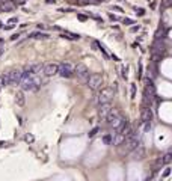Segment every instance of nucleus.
<instances>
[{
    "label": "nucleus",
    "mask_w": 172,
    "mask_h": 181,
    "mask_svg": "<svg viewBox=\"0 0 172 181\" xmlns=\"http://www.w3.org/2000/svg\"><path fill=\"white\" fill-rule=\"evenodd\" d=\"M41 83L42 82L38 75H29V74H26L23 71V77H21L18 85L21 86V89L24 92V90H38L41 88Z\"/></svg>",
    "instance_id": "obj_1"
},
{
    "label": "nucleus",
    "mask_w": 172,
    "mask_h": 181,
    "mask_svg": "<svg viewBox=\"0 0 172 181\" xmlns=\"http://www.w3.org/2000/svg\"><path fill=\"white\" fill-rule=\"evenodd\" d=\"M107 124H109V127L112 128V130H115V131H118L121 127H122V124L127 121L124 116H122V113H121L118 109H112V112H110V115L107 116Z\"/></svg>",
    "instance_id": "obj_2"
},
{
    "label": "nucleus",
    "mask_w": 172,
    "mask_h": 181,
    "mask_svg": "<svg viewBox=\"0 0 172 181\" xmlns=\"http://www.w3.org/2000/svg\"><path fill=\"white\" fill-rule=\"evenodd\" d=\"M113 97H115V90L112 89V88H103V89H100L98 95H97V103L98 104L112 103Z\"/></svg>",
    "instance_id": "obj_3"
},
{
    "label": "nucleus",
    "mask_w": 172,
    "mask_h": 181,
    "mask_svg": "<svg viewBox=\"0 0 172 181\" xmlns=\"http://www.w3.org/2000/svg\"><path fill=\"white\" fill-rule=\"evenodd\" d=\"M74 75L77 77V80H79L80 83H86L88 79H89V75H91V72H89V70H88L86 65L79 64V65L74 67Z\"/></svg>",
    "instance_id": "obj_4"
},
{
    "label": "nucleus",
    "mask_w": 172,
    "mask_h": 181,
    "mask_svg": "<svg viewBox=\"0 0 172 181\" xmlns=\"http://www.w3.org/2000/svg\"><path fill=\"white\" fill-rule=\"evenodd\" d=\"M86 85H88L89 89H92V90L101 89V86H103V77L100 74H91L89 79H88V82H86Z\"/></svg>",
    "instance_id": "obj_5"
},
{
    "label": "nucleus",
    "mask_w": 172,
    "mask_h": 181,
    "mask_svg": "<svg viewBox=\"0 0 172 181\" xmlns=\"http://www.w3.org/2000/svg\"><path fill=\"white\" fill-rule=\"evenodd\" d=\"M57 74H59L61 77H64V79L72 77V75H74V67H72V64H69V62H62V64H59V71H57Z\"/></svg>",
    "instance_id": "obj_6"
},
{
    "label": "nucleus",
    "mask_w": 172,
    "mask_h": 181,
    "mask_svg": "<svg viewBox=\"0 0 172 181\" xmlns=\"http://www.w3.org/2000/svg\"><path fill=\"white\" fill-rule=\"evenodd\" d=\"M112 103H106V104H98V116H100V119H103L106 121L107 119V116L110 115V112H112Z\"/></svg>",
    "instance_id": "obj_7"
},
{
    "label": "nucleus",
    "mask_w": 172,
    "mask_h": 181,
    "mask_svg": "<svg viewBox=\"0 0 172 181\" xmlns=\"http://www.w3.org/2000/svg\"><path fill=\"white\" fill-rule=\"evenodd\" d=\"M9 77V85H18L21 77H23V70H12V71H6Z\"/></svg>",
    "instance_id": "obj_8"
},
{
    "label": "nucleus",
    "mask_w": 172,
    "mask_h": 181,
    "mask_svg": "<svg viewBox=\"0 0 172 181\" xmlns=\"http://www.w3.org/2000/svg\"><path fill=\"white\" fill-rule=\"evenodd\" d=\"M42 68H44L42 64H32V65H27L23 71L29 75H38L39 72H42Z\"/></svg>",
    "instance_id": "obj_9"
},
{
    "label": "nucleus",
    "mask_w": 172,
    "mask_h": 181,
    "mask_svg": "<svg viewBox=\"0 0 172 181\" xmlns=\"http://www.w3.org/2000/svg\"><path fill=\"white\" fill-rule=\"evenodd\" d=\"M57 71H59V64H47V65H44V68H42L44 75H47V77L56 75Z\"/></svg>",
    "instance_id": "obj_10"
},
{
    "label": "nucleus",
    "mask_w": 172,
    "mask_h": 181,
    "mask_svg": "<svg viewBox=\"0 0 172 181\" xmlns=\"http://www.w3.org/2000/svg\"><path fill=\"white\" fill-rule=\"evenodd\" d=\"M151 119H153V112H151V109L143 106V109H142V113H140V122L148 125V124L151 122Z\"/></svg>",
    "instance_id": "obj_11"
},
{
    "label": "nucleus",
    "mask_w": 172,
    "mask_h": 181,
    "mask_svg": "<svg viewBox=\"0 0 172 181\" xmlns=\"http://www.w3.org/2000/svg\"><path fill=\"white\" fill-rule=\"evenodd\" d=\"M14 8H15V3L12 0H0V11L2 12L14 11Z\"/></svg>",
    "instance_id": "obj_12"
},
{
    "label": "nucleus",
    "mask_w": 172,
    "mask_h": 181,
    "mask_svg": "<svg viewBox=\"0 0 172 181\" xmlns=\"http://www.w3.org/2000/svg\"><path fill=\"white\" fill-rule=\"evenodd\" d=\"M145 154H147V151H145V148H143L142 145H139L138 148H135V149L131 151V157H133V160H140V159H143Z\"/></svg>",
    "instance_id": "obj_13"
},
{
    "label": "nucleus",
    "mask_w": 172,
    "mask_h": 181,
    "mask_svg": "<svg viewBox=\"0 0 172 181\" xmlns=\"http://www.w3.org/2000/svg\"><path fill=\"white\" fill-rule=\"evenodd\" d=\"M14 100H15V104L18 107H23L26 104V97H24V92L23 90H17L15 95H14Z\"/></svg>",
    "instance_id": "obj_14"
},
{
    "label": "nucleus",
    "mask_w": 172,
    "mask_h": 181,
    "mask_svg": "<svg viewBox=\"0 0 172 181\" xmlns=\"http://www.w3.org/2000/svg\"><path fill=\"white\" fill-rule=\"evenodd\" d=\"M124 141H125V136H122L121 133H113V142H112V145H121V144H124Z\"/></svg>",
    "instance_id": "obj_15"
},
{
    "label": "nucleus",
    "mask_w": 172,
    "mask_h": 181,
    "mask_svg": "<svg viewBox=\"0 0 172 181\" xmlns=\"http://www.w3.org/2000/svg\"><path fill=\"white\" fill-rule=\"evenodd\" d=\"M29 38H33V39H47V38H50V36L47 35V33H42V32H32Z\"/></svg>",
    "instance_id": "obj_16"
},
{
    "label": "nucleus",
    "mask_w": 172,
    "mask_h": 181,
    "mask_svg": "<svg viewBox=\"0 0 172 181\" xmlns=\"http://www.w3.org/2000/svg\"><path fill=\"white\" fill-rule=\"evenodd\" d=\"M62 38L71 39V41H77V39H80V35H77V33H69V32H64V33H62Z\"/></svg>",
    "instance_id": "obj_17"
},
{
    "label": "nucleus",
    "mask_w": 172,
    "mask_h": 181,
    "mask_svg": "<svg viewBox=\"0 0 172 181\" xmlns=\"http://www.w3.org/2000/svg\"><path fill=\"white\" fill-rule=\"evenodd\" d=\"M101 141H103L104 145H112V142H113V133H107V134H104Z\"/></svg>",
    "instance_id": "obj_18"
},
{
    "label": "nucleus",
    "mask_w": 172,
    "mask_h": 181,
    "mask_svg": "<svg viewBox=\"0 0 172 181\" xmlns=\"http://www.w3.org/2000/svg\"><path fill=\"white\" fill-rule=\"evenodd\" d=\"M98 131H100V128H98V127H94V128H92V130L88 133V136H89V137H94V136H95Z\"/></svg>",
    "instance_id": "obj_19"
},
{
    "label": "nucleus",
    "mask_w": 172,
    "mask_h": 181,
    "mask_svg": "<svg viewBox=\"0 0 172 181\" xmlns=\"http://www.w3.org/2000/svg\"><path fill=\"white\" fill-rule=\"evenodd\" d=\"M130 95H131V98L136 97V85L135 83H131V86H130Z\"/></svg>",
    "instance_id": "obj_20"
},
{
    "label": "nucleus",
    "mask_w": 172,
    "mask_h": 181,
    "mask_svg": "<svg viewBox=\"0 0 172 181\" xmlns=\"http://www.w3.org/2000/svg\"><path fill=\"white\" fill-rule=\"evenodd\" d=\"M121 71H122V77H124V79H127V72H128V68H127V67H122V68H121Z\"/></svg>",
    "instance_id": "obj_21"
},
{
    "label": "nucleus",
    "mask_w": 172,
    "mask_h": 181,
    "mask_svg": "<svg viewBox=\"0 0 172 181\" xmlns=\"http://www.w3.org/2000/svg\"><path fill=\"white\" fill-rule=\"evenodd\" d=\"M124 23H125V24H128V26H130V24H133V23H135V21H133V20H131V18H124Z\"/></svg>",
    "instance_id": "obj_22"
},
{
    "label": "nucleus",
    "mask_w": 172,
    "mask_h": 181,
    "mask_svg": "<svg viewBox=\"0 0 172 181\" xmlns=\"http://www.w3.org/2000/svg\"><path fill=\"white\" fill-rule=\"evenodd\" d=\"M136 14H138V15H143V14H145V9L139 8V9H136Z\"/></svg>",
    "instance_id": "obj_23"
},
{
    "label": "nucleus",
    "mask_w": 172,
    "mask_h": 181,
    "mask_svg": "<svg viewBox=\"0 0 172 181\" xmlns=\"http://www.w3.org/2000/svg\"><path fill=\"white\" fill-rule=\"evenodd\" d=\"M169 175H171V169L168 168V169L165 171V174H163V178H166V177H169Z\"/></svg>",
    "instance_id": "obj_24"
},
{
    "label": "nucleus",
    "mask_w": 172,
    "mask_h": 181,
    "mask_svg": "<svg viewBox=\"0 0 172 181\" xmlns=\"http://www.w3.org/2000/svg\"><path fill=\"white\" fill-rule=\"evenodd\" d=\"M130 30H131V32H139V30H140V26H133Z\"/></svg>",
    "instance_id": "obj_25"
},
{
    "label": "nucleus",
    "mask_w": 172,
    "mask_h": 181,
    "mask_svg": "<svg viewBox=\"0 0 172 181\" xmlns=\"http://www.w3.org/2000/svg\"><path fill=\"white\" fill-rule=\"evenodd\" d=\"M79 20H80V21H85V20H86V15H79Z\"/></svg>",
    "instance_id": "obj_26"
},
{
    "label": "nucleus",
    "mask_w": 172,
    "mask_h": 181,
    "mask_svg": "<svg viewBox=\"0 0 172 181\" xmlns=\"http://www.w3.org/2000/svg\"><path fill=\"white\" fill-rule=\"evenodd\" d=\"M26 141H29V142H32V141H33V137H32V136H26Z\"/></svg>",
    "instance_id": "obj_27"
},
{
    "label": "nucleus",
    "mask_w": 172,
    "mask_h": 181,
    "mask_svg": "<svg viewBox=\"0 0 172 181\" xmlns=\"http://www.w3.org/2000/svg\"><path fill=\"white\" fill-rule=\"evenodd\" d=\"M18 36H20V35H12V36H11V39H14V41H15V39L18 38Z\"/></svg>",
    "instance_id": "obj_28"
},
{
    "label": "nucleus",
    "mask_w": 172,
    "mask_h": 181,
    "mask_svg": "<svg viewBox=\"0 0 172 181\" xmlns=\"http://www.w3.org/2000/svg\"><path fill=\"white\" fill-rule=\"evenodd\" d=\"M0 146H6V142H0Z\"/></svg>",
    "instance_id": "obj_29"
},
{
    "label": "nucleus",
    "mask_w": 172,
    "mask_h": 181,
    "mask_svg": "<svg viewBox=\"0 0 172 181\" xmlns=\"http://www.w3.org/2000/svg\"><path fill=\"white\" fill-rule=\"evenodd\" d=\"M47 3H54V0H45Z\"/></svg>",
    "instance_id": "obj_30"
},
{
    "label": "nucleus",
    "mask_w": 172,
    "mask_h": 181,
    "mask_svg": "<svg viewBox=\"0 0 172 181\" xmlns=\"http://www.w3.org/2000/svg\"><path fill=\"white\" fill-rule=\"evenodd\" d=\"M2 54H3V48H0V56H2Z\"/></svg>",
    "instance_id": "obj_31"
},
{
    "label": "nucleus",
    "mask_w": 172,
    "mask_h": 181,
    "mask_svg": "<svg viewBox=\"0 0 172 181\" xmlns=\"http://www.w3.org/2000/svg\"><path fill=\"white\" fill-rule=\"evenodd\" d=\"M160 181H163V178H162V180H160Z\"/></svg>",
    "instance_id": "obj_32"
},
{
    "label": "nucleus",
    "mask_w": 172,
    "mask_h": 181,
    "mask_svg": "<svg viewBox=\"0 0 172 181\" xmlns=\"http://www.w3.org/2000/svg\"><path fill=\"white\" fill-rule=\"evenodd\" d=\"M145 181H150V180H145Z\"/></svg>",
    "instance_id": "obj_33"
}]
</instances>
